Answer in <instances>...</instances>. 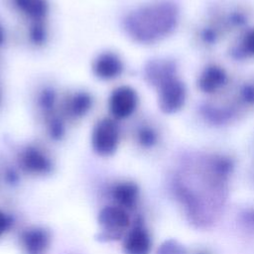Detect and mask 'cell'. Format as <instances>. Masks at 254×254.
<instances>
[{"mask_svg":"<svg viewBox=\"0 0 254 254\" xmlns=\"http://www.w3.org/2000/svg\"><path fill=\"white\" fill-rule=\"evenodd\" d=\"M180 19L181 12L176 3L160 0L132 10L124 19V30L135 42L150 45L171 36Z\"/></svg>","mask_w":254,"mask_h":254,"instance_id":"cell-1","label":"cell"},{"mask_svg":"<svg viewBox=\"0 0 254 254\" xmlns=\"http://www.w3.org/2000/svg\"><path fill=\"white\" fill-rule=\"evenodd\" d=\"M206 18L214 23L224 35L238 34L250 27L252 13L246 5L241 3H216L206 13Z\"/></svg>","mask_w":254,"mask_h":254,"instance_id":"cell-2","label":"cell"},{"mask_svg":"<svg viewBox=\"0 0 254 254\" xmlns=\"http://www.w3.org/2000/svg\"><path fill=\"white\" fill-rule=\"evenodd\" d=\"M243 114L231 96L207 97L197 107L198 118L212 127H224L235 123Z\"/></svg>","mask_w":254,"mask_h":254,"instance_id":"cell-3","label":"cell"},{"mask_svg":"<svg viewBox=\"0 0 254 254\" xmlns=\"http://www.w3.org/2000/svg\"><path fill=\"white\" fill-rule=\"evenodd\" d=\"M158 105L162 112L174 114L184 108L188 99V89L179 74L172 75L158 84Z\"/></svg>","mask_w":254,"mask_h":254,"instance_id":"cell-4","label":"cell"},{"mask_svg":"<svg viewBox=\"0 0 254 254\" xmlns=\"http://www.w3.org/2000/svg\"><path fill=\"white\" fill-rule=\"evenodd\" d=\"M97 222L100 229L96 236L97 239L99 241H114L122 238L130 225V218L124 208L118 205H109L99 211Z\"/></svg>","mask_w":254,"mask_h":254,"instance_id":"cell-5","label":"cell"},{"mask_svg":"<svg viewBox=\"0 0 254 254\" xmlns=\"http://www.w3.org/2000/svg\"><path fill=\"white\" fill-rule=\"evenodd\" d=\"M196 87L207 97H215L224 94L230 85V76L227 69L217 64H205L196 76Z\"/></svg>","mask_w":254,"mask_h":254,"instance_id":"cell-6","label":"cell"},{"mask_svg":"<svg viewBox=\"0 0 254 254\" xmlns=\"http://www.w3.org/2000/svg\"><path fill=\"white\" fill-rule=\"evenodd\" d=\"M119 143V127L112 118H102L93 127L91 146L93 151L102 157L115 153Z\"/></svg>","mask_w":254,"mask_h":254,"instance_id":"cell-7","label":"cell"},{"mask_svg":"<svg viewBox=\"0 0 254 254\" xmlns=\"http://www.w3.org/2000/svg\"><path fill=\"white\" fill-rule=\"evenodd\" d=\"M138 94L134 88L121 85L115 88L109 97V110L115 119H125L131 116L138 105Z\"/></svg>","mask_w":254,"mask_h":254,"instance_id":"cell-8","label":"cell"},{"mask_svg":"<svg viewBox=\"0 0 254 254\" xmlns=\"http://www.w3.org/2000/svg\"><path fill=\"white\" fill-rule=\"evenodd\" d=\"M92 97L86 91H75L60 101V113L67 121H76L84 117L92 107Z\"/></svg>","mask_w":254,"mask_h":254,"instance_id":"cell-9","label":"cell"},{"mask_svg":"<svg viewBox=\"0 0 254 254\" xmlns=\"http://www.w3.org/2000/svg\"><path fill=\"white\" fill-rule=\"evenodd\" d=\"M223 36L224 33L206 17L197 22L191 31L193 44L202 51L215 49L223 39Z\"/></svg>","mask_w":254,"mask_h":254,"instance_id":"cell-10","label":"cell"},{"mask_svg":"<svg viewBox=\"0 0 254 254\" xmlns=\"http://www.w3.org/2000/svg\"><path fill=\"white\" fill-rule=\"evenodd\" d=\"M19 164L25 172L34 175H44L52 170V161L36 146H27L20 152Z\"/></svg>","mask_w":254,"mask_h":254,"instance_id":"cell-11","label":"cell"},{"mask_svg":"<svg viewBox=\"0 0 254 254\" xmlns=\"http://www.w3.org/2000/svg\"><path fill=\"white\" fill-rule=\"evenodd\" d=\"M92 69L94 74L103 80L114 79L123 72L124 65L118 55L106 52L100 54L93 62Z\"/></svg>","mask_w":254,"mask_h":254,"instance_id":"cell-12","label":"cell"},{"mask_svg":"<svg viewBox=\"0 0 254 254\" xmlns=\"http://www.w3.org/2000/svg\"><path fill=\"white\" fill-rule=\"evenodd\" d=\"M21 242L27 254H44L50 246V233L41 227H33L21 234Z\"/></svg>","mask_w":254,"mask_h":254,"instance_id":"cell-13","label":"cell"},{"mask_svg":"<svg viewBox=\"0 0 254 254\" xmlns=\"http://www.w3.org/2000/svg\"><path fill=\"white\" fill-rule=\"evenodd\" d=\"M151 245L148 231L141 225H136L126 235L123 249L125 254H149Z\"/></svg>","mask_w":254,"mask_h":254,"instance_id":"cell-14","label":"cell"},{"mask_svg":"<svg viewBox=\"0 0 254 254\" xmlns=\"http://www.w3.org/2000/svg\"><path fill=\"white\" fill-rule=\"evenodd\" d=\"M229 55L235 61L254 59V27H249L237 34L230 46Z\"/></svg>","mask_w":254,"mask_h":254,"instance_id":"cell-15","label":"cell"},{"mask_svg":"<svg viewBox=\"0 0 254 254\" xmlns=\"http://www.w3.org/2000/svg\"><path fill=\"white\" fill-rule=\"evenodd\" d=\"M13 7L27 20L29 23L43 22L49 13L48 0H12Z\"/></svg>","mask_w":254,"mask_h":254,"instance_id":"cell-16","label":"cell"},{"mask_svg":"<svg viewBox=\"0 0 254 254\" xmlns=\"http://www.w3.org/2000/svg\"><path fill=\"white\" fill-rule=\"evenodd\" d=\"M230 96L243 113L254 109V78H246L237 83Z\"/></svg>","mask_w":254,"mask_h":254,"instance_id":"cell-17","label":"cell"},{"mask_svg":"<svg viewBox=\"0 0 254 254\" xmlns=\"http://www.w3.org/2000/svg\"><path fill=\"white\" fill-rule=\"evenodd\" d=\"M134 137L139 146L145 149H151L159 143L161 132L155 123L146 120L137 124Z\"/></svg>","mask_w":254,"mask_h":254,"instance_id":"cell-18","label":"cell"},{"mask_svg":"<svg viewBox=\"0 0 254 254\" xmlns=\"http://www.w3.org/2000/svg\"><path fill=\"white\" fill-rule=\"evenodd\" d=\"M139 190L136 184L124 182L117 184L112 190V196L118 206L126 209L133 208L138 199Z\"/></svg>","mask_w":254,"mask_h":254,"instance_id":"cell-19","label":"cell"},{"mask_svg":"<svg viewBox=\"0 0 254 254\" xmlns=\"http://www.w3.org/2000/svg\"><path fill=\"white\" fill-rule=\"evenodd\" d=\"M28 36L32 44L40 46L46 43L48 38V28L46 21L29 23Z\"/></svg>","mask_w":254,"mask_h":254,"instance_id":"cell-20","label":"cell"},{"mask_svg":"<svg viewBox=\"0 0 254 254\" xmlns=\"http://www.w3.org/2000/svg\"><path fill=\"white\" fill-rule=\"evenodd\" d=\"M157 254H186V251L184 247L176 241L169 240L159 247Z\"/></svg>","mask_w":254,"mask_h":254,"instance_id":"cell-21","label":"cell"},{"mask_svg":"<svg viewBox=\"0 0 254 254\" xmlns=\"http://www.w3.org/2000/svg\"><path fill=\"white\" fill-rule=\"evenodd\" d=\"M13 223V219L0 210V237L11 227Z\"/></svg>","mask_w":254,"mask_h":254,"instance_id":"cell-22","label":"cell"},{"mask_svg":"<svg viewBox=\"0 0 254 254\" xmlns=\"http://www.w3.org/2000/svg\"><path fill=\"white\" fill-rule=\"evenodd\" d=\"M248 222L252 225H254V210L251 211L250 213H248Z\"/></svg>","mask_w":254,"mask_h":254,"instance_id":"cell-23","label":"cell"},{"mask_svg":"<svg viewBox=\"0 0 254 254\" xmlns=\"http://www.w3.org/2000/svg\"><path fill=\"white\" fill-rule=\"evenodd\" d=\"M3 41H4V33H3L2 28L0 27V45H2Z\"/></svg>","mask_w":254,"mask_h":254,"instance_id":"cell-24","label":"cell"},{"mask_svg":"<svg viewBox=\"0 0 254 254\" xmlns=\"http://www.w3.org/2000/svg\"><path fill=\"white\" fill-rule=\"evenodd\" d=\"M1 101H2V88L0 85V104H1Z\"/></svg>","mask_w":254,"mask_h":254,"instance_id":"cell-25","label":"cell"}]
</instances>
